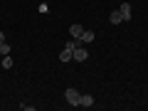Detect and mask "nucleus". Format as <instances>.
I'll return each mask as SVG.
<instances>
[{"label":"nucleus","mask_w":148,"mask_h":111,"mask_svg":"<svg viewBox=\"0 0 148 111\" xmlns=\"http://www.w3.org/2000/svg\"><path fill=\"white\" fill-rule=\"evenodd\" d=\"M119 10H121V15H123V22L131 20V3H121V5H119Z\"/></svg>","instance_id":"obj_3"},{"label":"nucleus","mask_w":148,"mask_h":111,"mask_svg":"<svg viewBox=\"0 0 148 111\" xmlns=\"http://www.w3.org/2000/svg\"><path fill=\"white\" fill-rule=\"evenodd\" d=\"M59 62H72V49L64 47L62 52H59Z\"/></svg>","instance_id":"obj_6"},{"label":"nucleus","mask_w":148,"mask_h":111,"mask_svg":"<svg viewBox=\"0 0 148 111\" xmlns=\"http://www.w3.org/2000/svg\"><path fill=\"white\" fill-rule=\"evenodd\" d=\"M0 42H5V32H0Z\"/></svg>","instance_id":"obj_11"},{"label":"nucleus","mask_w":148,"mask_h":111,"mask_svg":"<svg viewBox=\"0 0 148 111\" xmlns=\"http://www.w3.org/2000/svg\"><path fill=\"white\" fill-rule=\"evenodd\" d=\"M79 42H82V45H89V42H94V32H91V30H84V32L79 35Z\"/></svg>","instance_id":"obj_4"},{"label":"nucleus","mask_w":148,"mask_h":111,"mask_svg":"<svg viewBox=\"0 0 148 111\" xmlns=\"http://www.w3.org/2000/svg\"><path fill=\"white\" fill-rule=\"evenodd\" d=\"M69 32H72L74 40H79V35L84 32V27H82V25H72V27H69Z\"/></svg>","instance_id":"obj_8"},{"label":"nucleus","mask_w":148,"mask_h":111,"mask_svg":"<svg viewBox=\"0 0 148 111\" xmlns=\"http://www.w3.org/2000/svg\"><path fill=\"white\" fill-rule=\"evenodd\" d=\"M109 22H111V25H119V22H123L121 10H114V12H111V15H109Z\"/></svg>","instance_id":"obj_5"},{"label":"nucleus","mask_w":148,"mask_h":111,"mask_svg":"<svg viewBox=\"0 0 148 111\" xmlns=\"http://www.w3.org/2000/svg\"><path fill=\"white\" fill-rule=\"evenodd\" d=\"M0 67H3V69H10V67H12V59H10V54H3V62H0Z\"/></svg>","instance_id":"obj_9"},{"label":"nucleus","mask_w":148,"mask_h":111,"mask_svg":"<svg viewBox=\"0 0 148 111\" xmlns=\"http://www.w3.org/2000/svg\"><path fill=\"white\" fill-rule=\"evenodd\" d=\"M64 96H67V101L72 106H79V101H82V94L77 89H67V91H64Z\"/></svg>","instance_id":"obj_2"},{"label":"nucleus","mask_w":148,"mask_h":111,"mask_svg":"<svg viewBox=\"0 0 148 111\" xmlns=\"http://www.w3.org/2000/svg\"><path fill=\"white\" fill-rule=\"evenodd\" d=\"M86 57H89V52H86L84 45H79V47H74V49H72V59H74V62H84Z\"/></svg>","instance_id":"obj_1"},{"label":"nucleus","mask_w":148,"mask_h":111,"mask_svg":"<svg viewBox=\"0 0 148 111\" xmlns=\"http://www.w3.org/2000/svg\"><path fill=\"white\" fill-rule=\"evenodd\" d=\"M0 54H10V45L8 42H0Z\"/></svg>","instance_id":"obj_10"},{"label":"nucleus","mask_w":148,"mask_h":111,"mask_svg":"<svg viewBox=\"0 0 148 111\" xmlns=\"http://www.w3.org/2000/svg\"><path fill=\"white\" fill-rule=\"evenodd\" d=\"M79 106H94V96H91V94H82Z\"/></svg>","instance_id":"obj_7"}]
</instances>
